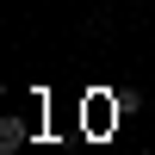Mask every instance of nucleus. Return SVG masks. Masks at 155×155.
Here are the masks:
<instances>
[{
    "instance_id": "1",
    "label": "nucleus",
    "mask_w": 155,
    "mask_h": 155,
    "mask_svg": "<svg viewBox=\"0 0 155 155\" xmlns=\"http://www.w3.org/2000/svg\"><path fill=\"white\" fill-rule=\"evenodd\" d=\"M0 149H25V118H0Z\"/></svg>"
}]
</instances>
